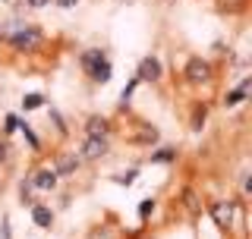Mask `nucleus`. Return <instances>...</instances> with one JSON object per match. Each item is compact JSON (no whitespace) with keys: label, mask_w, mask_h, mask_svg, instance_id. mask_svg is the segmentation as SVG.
<instances>
[{"label":"nucleus","mask_w":252,"mask_h":239,"mask_svg":"<svg viewBox=\"0 0 252 239\" xmlns=\"http://www.w3.org/2000/svg\"><path fill=\"white\" fill-rule=\"evenodd\" d=\"M136 85H139V79H129V85H126V89L120 91V101H123V104H126V101L132 98V91H136Z\"/></svg>","instance_id":"22"},{"label":"nucleus","mask_w":252,"mask_h":239,"mask_svg":"<svg viewBox=\"0 0 252 239\" xmlns=\"http://www.w3.org/2000/svg\"><path fill=\"white\" fill-rule=\"evenodd\" d=\"M243 98H246V89H233V91L224 98V104H227V107H233V104H240Z\"/></svg>","instance_id":"19"},{"label":"nucleus","mask_w":252,"mask_h":239,"mask_svg":"<svg viewBox=\"0 0 252 239\" xmlns=\"http://www.w3.org/2000/svg\"><path fill=\"white\" fill-rule=\"evenodd\" d=\"M183 202H186V208L192 211V214H199V211H202V205H199V195H195L192 189H186V192H183Z\"/></svg>","instance_id":"15"},{"label":"nucleus","mask_w":252,"mask_h":239,"mask_svg":"<svg viewBox=\"0 0 252 239\" xmlns=\"http://www.w3.org/2000/svg\"><path fill=\"white\" fill-rule=\"evenodd\" d=\"M32 220H35V227H41V230H51L54 224V211L47 208V205H32Z\"/></svg>","instance_id":"9"},{"label":"nucleus","mask_w":252,"mask_h":239,"mask_svg":"<svg viewBox=\"0 0 252 239\" xmlns=\"http://www.w3.org/2000/svg\"><path fill=\"white\" fill-rule=\"evenodd\" d=\"M54 170H57V177H69V173L79 170V157L73 154V151H63V154H57V164H54Z\"/></svg>","instance_id":"8"},{"label":"nucleus","mask_w":252,"mask_h":239,"mask_svg":"<svg viewBox=\"0 0 252 239\" xmlns=\"http://www.w3.org/2000/svg\"><path fill=\"white\" fill-rule=\"evenodd\" d=\"M19 54H29V51H35L38 44H41V29H35V26H19V29H10V38H6Z\"/></svg>","instance_id":"1"},{"label":"nucleus","mask_w":252,"mask_h":239,"mask_svg":"<svg viewBox=\"0 0 252 239\" xmlns=\"http://www.w3.org/2000/svg\"><path fill=\"white\" fill-rule=\"evenodd\" d=\"M22 3H26V6H32V10H41V6H47L51 0H22Z\"/></svg>","instance_id":"26"},{"label":"nucleus","mask_w":252,"mask_h":239,"mask_svg":"<svg viewBox=\"0 0 252 239\" xmlns=\"http://www.w3.org/2000/svg\"><path fill=\"white\" fill-rule=\"evenodd\" d=\"M208 211H211V217H215V224L220 230L230 227V220H233V205L230 202H215V205H208Z\"/></svg>","instance_id":"6"},{"label":"nucleus","mask_w":252,"mask_h":239,"mask_svg":"<svg viewBox=\"0 0 252 239\" xmlns=\"http://www.w3.org/2000/svg\"><path fill=\"white\" fill-rule=\"evenodd\" d=\"M183 76H186V82H192V85H205V82H211L215 69H211V63H208V60H202V57H189L186 69H183Z\"/></svg>","instance_id":"2"},{"label":"nucleus","mask_w":252,"mask_h":239,"mask_svg":"<svg viewBox=\"0 0 252 239\" xmlns=\"http://www.w3.org/2000/svg\"><path fill=\"white\" fill-rule=\"evenodd\" d=\"M107 139H94V135H85V142H82V151L79 154L85 157V161H101V157H107Z\"/></svg>","instance_id":"3"},{"label":"nucleus","mask_w":252,"mask_h":239,"mask_svg":"<svg viewBox=\"0 0 252 239\" xmlns=\"http://www.w3.org/2000/svg\"><path fill=\"white\" fill-rule=\"evenodd\" d=\"M132 142H136V145H152V142H158V129L155 126H142V132L132 135Z\"/></svg>","instance_id":"12"},{"label":"nucleus","mask_w":252,"mask_h":239,"mask_svg":"<svg viewBox=\"0 0 252 239\" xmlns=\"http://www.w3.org/2000/svg\"><path fill=\"white\" fill-rule=\"evenodd\" d=\"M0 164H10V145L0 142Z\"/></svg>","instance_id":"24"},{"label":"nucleus","mask_w":252,"mask_h":239,"mask_svg":"<svg viewBox=\"0 0 252 239\" xmlns=\"http://www.w3.org/2000/svg\"><path fill=\"white\" fill-rule=\"evenodd\" d=\"M101 60H104V51H98V47H92V51H85L82 57H79V63H82V69H85V73H92V69L98 66Z\"/></svg>","instance_id":"11"},{"label":"nucleus","mask_w":252,"mask_h":239,"mask_svg":"<svg viewBox=\"0 0 252 239\" xmlns=\"http://www.w3.org/2000/svg\"><path fill=\"white\" fill-rule=\"evenodd\" d=\"M54 3H57V6H63V10H73V6L79 3V0H54Z\"/></svg>","instance_id":"27"},{"label":"nucleus","mask_w":252,"mask_h":239,"mask_svg":"<svg viewBox=\"0 0 252 239\" xmlns=\"http://www.w3.org/2000/svg\"><path fill=\"white\" fill-rule=\"evenodd\" d=\"M57 170L54 167H41L38 173H32V182H35V189L38 192H47V189H57Z\"/></svg>","instance_id":"5"},{"label":"nucleus","mask_w":252,"mask_h":239,"mask_svg":"<svg viewBox=\"0 0 252 239\" xmlns=\"http://www.w3.org/2000/svg\"><path fill=\"white\" fill-rule=\"evenodd\" d=\"M19 129H22V132H26V139H29V145H32V148H35V151H38V148H41V142H38V135H35V132H32V126H26V123H19Z\"/></svg>","instance_id":"21"},{"label":"nucleus","mask_w":252,"mask_h":239,"mask_svg":"<svg viewBox=\"0 0 252 239\" xmlns=\"http://www.w3.org/2000/svg\"><path fill=\"white\" fill-rule=\"evenodd\" d=\"M0 192H3V179H0Z\"/></svg>","instance_id":"29"},{"label":"nucleus","mask_w":252,"mask_h":239,"mask_svg":"<svg viewBox=\"0 0 252 239\" xmlns=\"http://www.w3.org/2000/svg\"><path fill=\"white\" fill-rule=\"evenodd\" d=\"M161 73H164L161 60H158V57H145V60L139 63L136 79H139V82H158V79H161Z\"/></svg>","instance_id":"4"},{"label":"nucleus","mask_w":252,"mask_h":239,"mask_svg":"<svg viewBox=\"0 0 252 239\" xmlns=\"http://www.w3.org/2000/svg\"><path fill=\"white\" fill-rule=\"evenodd\" d=\"M173 161H177V151L173 148H161L152 154V164H173Z\"/></svg>","instance_id":"14"},{"label":"nucleus","mask_w":252,"mask_h":239,"mask_svg":"<svg viewBox=\"0 0 252 239\" xmlns=\"http://www.w3.org/2000/svg\"><path fill=\"white\" fill-rule=\"evenodd\" d=\"M85 135H94V139H107L110 135V120L107 117H89L85 120Z\"/></svg>","instance_id":"7"},{"label":"nucleus","mask_w":252,"mask_h":239,"mask_svg":"<svg viewBox=\"0 0 252 239\" xmlns=\"http://www.w3.org/2000/svg\"><path fill=\"white\" fill-rule=\"evenodd\" d=\"M6 38H10V29H6L3 22H0V41H6Z\"/></svg>","instance_id":"28"},{"label":"nucleus","mask_w":252,"mask_h":239,"mask_svg":"<svg viewBox=\"0 0 252 239\" xmlns=\"http://www.w3.org/2000/svg\"><path fill=\"white\" fill-rule=\"evenodd\" d=\"M41 104H44L41 94H26V98H22V107H26V110H38Z\"/></svg>","instance_id":"18"},{"label":"nucleus","mask_w":252,"mask_h":239,"mask_svg":"<svg viewBox=\"0 0 252 239\" xmlns=\"http://www.w3.org/2000/svg\"><path fill=\"white\" fill-rule=\"evenodd\" d=\"M110 73H114V66H110V60L104 57V60H101V63H98V66H94V69H92V73H89V76H92V82H98V85H104V82H110Z\"/></svg>","instance_id":"10"},{"label":"nucleus","mask_w":252,"mask_h":239,"mask_svg":"<svg viewBox=\"0 0 252 239\" xmlns=\"http://www.w3.org/2000/svg\"><path fill=\"white\" fill-rule=\"evenodd\" d=\"M3 126H6L3 132H16V129H19V120H16V117L10 114V117H6V123H3Z\"/></svg>","instance_id":"23"},{"label":"nucleus","mask_w":252,"mask_h":239,"mask_svg":"<svg viewBox=\"0 0 252 239\" xmlns=\"http://www.w3.org/2000/svg\"><path fill=\"white\" fill-rule=\"evenodd\" d=\"M120 3H129V0H120Z\"/></svg>","instance_id":"30"},{"label":"nucleus","mask_w":252,"mask_h":239,"mask_svg":"<svg viewBox=\"0 0 252 239\" xmlns=\"http://www.w3.org/2000/svg\"><path fill=\"white\" fill-rule=\"evenodd\" d=\"M136 167H132V170H126V173H120V177H114V182L117 186H132V179H136Z\"/></svg>","instance_id":"20"},{"label":"nucleus","mask_w":252,"mask_h":239,"mask_svg":"<svg viewBox=\"0 0 252 239\" xmlns=\"http://www.w3.org/2000/svg\"><path fill=\"white\" fill-rule=\"evenodd\" d=\"M205 117H208V107H205V104H199V107H195V114H192V129H195V132L202 129Z\"/></svg>","instance_id":"17"},{"label":"nucleus","mask_w":252,"mask_h":239,"mask_svg":"<svg viewBox=\"0 0 252 239\" xmlns=\"http://www.w3.org/2000/svg\"><path fill=\"white\" fill-rule=\"evenodd\" d=\"M32 195H35V182H32V177H26V179H22V186H19L22 205H29V208H32V205H35V202H32Z\"/></svg>","instance_id":"13"},{"label":"nucleus","mask_w":252,"mask_h":239,"mask_svg":"<svg viewBox=\"0 0 252 239\" xmlns=\"http://www.w3.org/2000/svg\"><path fill=\"white\" fill-rule=\"evenodd\" d=\"M152 214H155V198H142V202H139V217L148 220Z\"/></svg>","instance_id":"16"},{"label":"nucleus","mask_w":252,"mask_h":239,"mask_svg":"<svg viewBox=\"0 0 252 239\" xmlns=\"http://www.w3.org/2000/svg\"><path fill=\"white\" fill-rule=\"evenodd\" d=\"M51 120L57 123V129H60V132H66V123H63V117L57 114V110H51Z\"/></svg>","instance_id":"25"}]
</instances>
